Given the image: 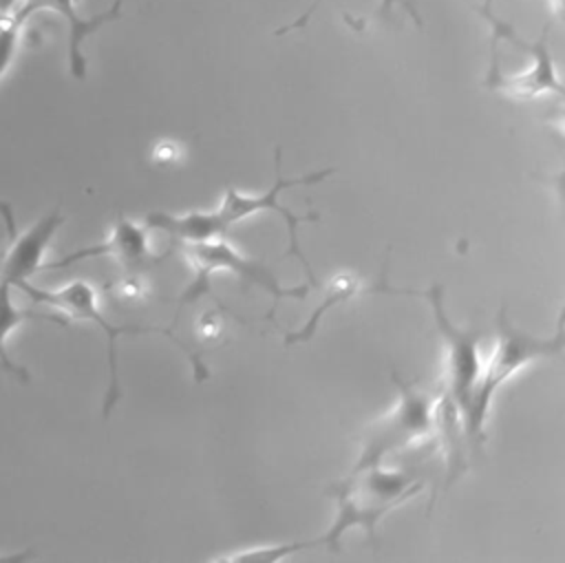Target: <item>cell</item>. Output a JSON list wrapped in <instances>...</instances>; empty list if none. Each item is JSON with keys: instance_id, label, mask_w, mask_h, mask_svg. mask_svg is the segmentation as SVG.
I'll list each match as a JSON object with an SVG mask.
<instances>
[{"instance_id": "cell-16", "label": "cell", "mask_w": 565, "mask_h": 563, "mask_svg": "<svg viewBox=\"0 0 565 563\" xmlns=\"http://www.w3.org/2000/svg\"><path fill=\"white\" fill-rule=\"evenodd\" d=\"M141 291H143V287L139 285L137 278H126V280H121V285H119L121 298H137V296H141Z\"/></svg>"}, {"instance_id": "cell-9", "label": "cell", "mask_w": 565, "mask_h": 563, "mask_svg": "<svg viewBox=\"0 0 565 563\" xmlns=\"http://www.w3.org/2000/svg\"><path fill=\"white\" fill-rule=\"evenodd\" d=\"M95 256H113L128 267H143L148 263H157V258L150 254V247H148V230L119 214L117 223L113 227V234L104 243L75 249L55 263L42 265L40 272L42 269H62V267H68L84 258H95Z\"/></svg>"}, {"instance_id": "cell-3", "label": "cell", "mask_w": 565, "mask_h": 563, "mask_svg": "<svg viewBox=\"0 0 565 563\" xmlns=\"http://www.w3.org/2000/svg\"><path fill=\"white\" fill-rule=\"evenodd\" d=\"M497 349L488 360L486 369L472 389L468 408L461 415L463 435L477 448L483 442V422L490 411V402L494 393L516 375L523 367L543 360V358H558L563 353V320L556 325V333L552 338H536L532 333L521 331L508 320V309L501 305L497 316Z\"/></svg>"}, {"instance_id": "cell-12", "label": "cell", "mask_w": 565, "mask_h": 563, "mask_svg": "<svg viewBox=\"0 0 565 563\" xmlns=\"http://www.w3.org/2000/svg\"><path fill=\"white\" fill-rule=\"evenodd\" d=\"M11 289H13V287H11L7 280L0 278V367H2L7 373L15 375L18 380L29 382L26 369L20 367V364H15V362L9 358V351H7V340H9V336H11L24 320L31 318L29 311H22V309L15 307V302H13V298H11Z\"/></svg>"}, {"instance_id": "cell-17", "label": "cell", "mask_w": 565, "mask_h": 563, "mask_svg": "<svg viewBox=\"0 0 565 563\" xmlns=\"http://www.w3.org/2000/svg\"><path fill=\"white\" fill-rule=\"evenodd\" d=\"M18 4H22V0H0V20L11 15L18 9Z\"/></svg>"}, {"instance_id": "cell-5", "label": "cell", "mask_w": 565, "mask_h": 563, "mask_svg": "<svg viewBox=\"0 0 565 563\" xmlns=\"http://www.w3.org/2000/svg\"><path fill=\"white\" fill-rule=\"evenodd\" d=\"M391 378L397 384L399 402L384 417L373 422L362 435V453L353 466V472L382 464L386 453H395L422 442L435 431L437 402L428 393L417 391L415 382L402 380L397 371H393Z\"/></svg>"}, {"instance_id": "cell-8", "label": "cell", "mask_w": 565, "mask_h": 563, "mask_svg": "<svg viewBox=\"0 0 565 563\" xmlns=\"http://www.w3.org/2000/svg\"><path fill=\"white\" fill-rule=\"evenodd\" d=\"M121 4L124 0H113V4L90 18H84L75 9V0H22V4L11 13L18 22L24 24L26 18H31L38 11H55L60 13L68 24V71L75 79L86 77V57L82 53V44L88 35L99 31L104 24H110L121 18Z\"/></svg>"}, {"instance_id": "cell-1", "label": "cell", "mask_w": 565, "mask_h": 563, "mask_svg": "<svg viewBox=\"0 0 565 563\" xmlns=\"http://www.w3.org/2000/svg\"><path fill=\"white\" fill-rule=\"evenodd\" d=\"M274 168H276V181L274 185L263 192V194H249V192H238L236 188H227L225 196L221 201V205L216 210H194L188 214H168V212H150L146 216V227L150 230H161L166 234H170L172 238L181 241V243H201V241H212V238H221L232 225L241 223L243 219H249L258 212H276L278 216L285 219L287 223V232H289V249L285 256H296L307 276H309V287H318V278L309 265V261L305 258L300 243H298V225L302 221H318V214H294L289 208L278 203V194L287 188L294 185H309V183H318L324 177L333 174V168H324L318 172H309L296 179H285L280 172V146H276L274 150Z\"/></svg>"}, {"instance_id": "cell-7", "label": "cell", "mask_w": 565, "mask_h": 563, "mask_svg": "<svg viewBox=\"0 0 565 563\" xmlns=\"http://www.w3.org/2000/svg\"><path fill=\"white\" fill-rule=\"evenodd\" d=\"M422 298H426L433 307L435 325L441 333V338L448 344V380H446V395L452 400V404L463 411L468 408L472 389L481 375V360H479V331H468L461 327H455L446 314L444 307V287L439 283H433L426 291H419Z\"/></svg>"}, {"instance_id": "cell-14", "label": "cell", "mask_w": 565, "mask_h": 563, "mask_svg": "<svg viewBox=\"0 0 565 563\" xmlns=\"http://www.w3.org/2000/svg\"><path fill=\"white\" fill-rule=\"evenodd\" d=\"M20 26L22 22H18L15 18L7 15L0 22V79L4 75V71L9 68L15 46H18V35H20Z\"/></svg>"}, {"instance_id": "cell-13", "label": "cell", "mask_w": 565, "mask_h": 563, "mask_svg": "<svg viewBox=\"0 0 565 563\" xmlns=\"http://www.w3.org/2000/svg\"><path fill=\"white\" fill-rule=\"evenodd\" d=\"M318 545L316 539L311 541H294V543H278V545H254L234 554H225V556H214V561H256V563H274L285 559L287 554L296 552V550H305V548H313Z\"/></svg>"}, {"instance_id": "cell-6", "label": "cell", "mask_w": 565, "mask_h": 563, "mask_svg": "<svg viewBox=\"0 0 565 563\" xmlns=\"http://www.w3.org/2000/svg\"><path fill=\"white\" fill-rule=\"evenodd\" d=\"M183 254L188 256L196 276H194L192 285L181 294L174 320H179V314L188 302H194L199 296L210 294V276L214 272H234L241 278L267 289L274 296V305H271V311L267 314V318L274 316V311L282 298H305L309 291L307 285L282 287L265 265L249 261L247 256H243L234 245H230L223 238H212V241H201V243H183Z\"/></svg>"}, {"instance_id": "cell-10", "label": "cell", "mask_w": 565, "mask_h": 563, "mask_svg": "<svg viewBox=\"0 0 565 563\" xmlns=\"http://www.w3.org/2000/svg\"><path fill=\"white\" fill-rule=\"evenodd\" d=\"M64 223V216L60 210H53L44 216H40L24 234H15L11 241L13 245L9 247L2 265H0V278L7 280L11 287H15L22 280H29L35 272H40L42 256Z\"/></svg>"}, {"instance_id": "cell-15", "label": "cell", "mask_w": 565, "mask_h": 563, "mask_svg": "<svg viewBox=\"0 0 565 563\" xmlns=\"http://www.w3.org/2000/svg\"><path fill=\"white\" fill-rule=\"evenodd\" d=\"M0 219H2V223H4V227H7V236L13 238V236H15V216H13V208H11L9 201H2V199H0Z\"/></svg>"}, {"instance_id": "cell-11", "label": "cell", "mask_w": 565, "mask_h": 563, "mask_svg": "<svg viewBox=\"0 0 565 563\" xmlns=\"http://www.w3.org/2000/svg\"><path fill=\"white\" fill-rule=\"evenodd\" d=\"M362 291H384V294H411V296H419V291L415 289H395L386 283V274L380 276L377 285H366L358 274H351V272H340L335 276L329 278L327 287H324V296L320 300V305L311 311L309 320L305 322V327H300L298 331H289L285 333V344H298V342H309L316 331H318V325L322 320V316L333 307V305H340V302H347L351 298H355L358 294Z\"/></svg>"}, {"instance_id": "cell-2", "label": "cell", "mask_w": 565, "mask_h": 563, "mask_svg": "<svg viewBox=\"0 0 565 563\" xmlns=\"http://www.w3.org/2000/svg\"><path fill=\"white\" fill-rule=\"evenodd\" d=\"M422 488L424 484L413 475L384 470L380 464L351 472L349 479L338 481L327 490V495L335 501L338 512L333 525L316 539L318 545L324 543L331 552L340 550L342 534L353 525L364 528L366 537L375 541L377 521L417 495Z\"/></svg>"}, {"instance_id": "cell-4", "label": "cell", "mask_w": 565, "mask_h": 563, "mask_svg": "<svg viewBox=\"0 0 565 563\" xmlns=\"http://www.w3.org/2000/svg\"><path fill=\"white\" fill-rule=\"evenodd\" d=\"M13 289H20L24 291L33 302H40V305H49L62 314H66L68 318H77V320H88L93 325H97L104 333H106V340H108V389H106V395H104V417L110 415V411L115 408V404L119 402L121 397V386H119V371H117V338L119 336H135V333H159V336H166L172 344H177L185 358L192 362L194 367V375L196 380H205L207 378V369L205 364L201 362V358L196 353H192V349L188 344H183L174 333L172 329H161V327H139V325H113L110 320L104 318V314L99 311V302H97V291L90 283L86 280H71L68 285L60 287V289H42V287H35L31 285L29 280H22L18 283Z\"/></svg>"}]
</instances>
